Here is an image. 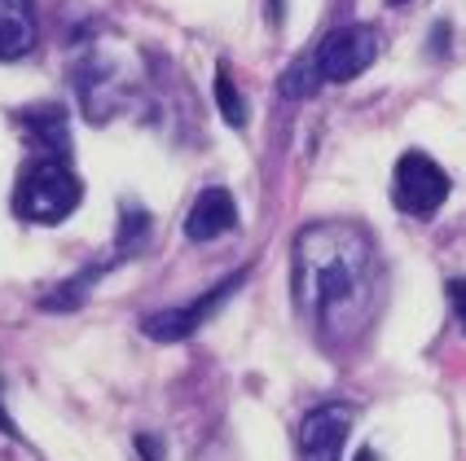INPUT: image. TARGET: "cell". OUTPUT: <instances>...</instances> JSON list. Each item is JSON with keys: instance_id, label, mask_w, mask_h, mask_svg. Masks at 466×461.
<instances>
[{"instance_id": "cell-8", "label": "cell", "mask_w": 466, "mask_h": 461, "mask_svg": "<svg viewBox=\"0 0 466 461\" xmlns=\"http://www.w3.org/2000/svg\"><path fill=\"white\" fill-rule=\"evenodd\" d=\"M31 49H35V5L0 0V62L26 57Z\"/></svg>"}, {"instance_id": "cell-12", "label": "cell", "mask_w": 466, "mask_h": 461, "mask_svg": "<svg viewBox=\"0 0 466 461\" xmlns=\"http://www.w3.org/2000/svg\"><path fill=\"white\" fill-rule=\"evenodd\" d=\"M449 304H453V312H458V321H462V330H466V277L449 282Z\"/></svg>"}, {"instance_id": "cell-7", "label": "cell", "mask_w": 466, "mask_h": 461, "mask_svg": "<svg viewBox=\"0 0 466 461\" xmlns=\"http://www.w3.org/2000/svg\"><path fill=\"white\" fill-rule=\"evenodd\" d=\"M233 225H238L233 194L220 189V185H211V189H203V194L194 198V206H189V215H185V237H189V242H211V237L229 233Z\"/></svg>"}, {"instance_id": "cell-4", "label": "cell", "mask_w": 466, "mask_h": 461, "mask_svg": "<svg viewBox=\"0 0 466 461\" xmlns=\"http://www.w3.org/2000/svg\"><path fill=\"white\" fill-rule=\"evenodd\" d=\"M374 57H379V31L374 26H339L330 31L317 53H312V62H317V75L326 79V84H348V79H357L361 71L374 66Z\"/></svg>"}, {"instance_id": "cell-13", "label": "cell", "mask_w": 466, "mask_h": 461, "mask_svg": "<svg viewBox=\"0 0 466 461\" xmlns=\"http://www.w3.org/2000/svg\"><path fill=\"white\" fill-rule=\"evenodd\" d=\"M357 461H383V457H379L374 448H361V453H357Z\"/></svg>"}, {"instance_id": "cell-6", "label": "cell", "mask_w": 466, "mask_h": 461, "mask_svg": "<svg viewBox=\"0 0 466 461\" xmlns=\"http://www.w3.org/2000/svg\"><path fill=\"white\" fill-rule=\"evenodd\" d=\"M352 405H321L299 422V461H343V444L352 431Z\"/></svg>"}, {"instance_id": "cell-11", "label": "cell", "mask_w": 466, "mask_h": 461, "mask_svg": "<svg viewBox=\"0 0 466 461\" xmlns=\"http://www.w3.org/2000/svg\"><path fill=\"white\" fill-rule=\"evenodd\" d=\"M146 229H150V215H146L141 206H128V211H124V233H119V246L132 256V251L146 242Z\"/></svg>"}, {"instance_id": "cell-3", "label": "cell", "mask_w": 466, "mask_h": 461, "mask_svg": "<svg viewBox=\"0 0 466 461\" xmlns=\"http://www.w3.org/2000/svg\"><path fill=\"white\" fill-rule=\"evenodd\" d=\"M391 198H396V206H400L405 215L431 220L444 206V198H449V176H444V167L431 154L410 150V154H400V163H396Z\"/></svg>"}, {"instance_id": "cell-14", "label": "cell", "mask_w": 466, "mask_h": 461, "mask_svg": "<svg viewBox=\"0 0 466 461\" xmlns=\"http://www.w3.org/2000/svg\"><path fill=\"white\" fill-rule=\"evenodd\" d=\"M391 5H410V0H391Z\"/></svg>"}, {"instance_id": "cell-1", "label": "cell", "mask_w": 466, "mask_h": 461, "mask_svg": "<svg viewBox=\"0 0 466 461\" xmlns=\"http://www.w3.org/2000/svg\"><path fill=\"white\" fill-rule=\"evenodd\" d=\"M379 256L361 225L352 220H317L295 237L290 259V295L299 316L326 347H348L361 338L374 312Z\"/></svg>"}, {"instance_id": "cell-10", "label": "cell", "mask_w": 466, "mask_h": 461, "mask_svg": "<svg viewBox=\"0 0 466 461\" xmlns=\"http://www.w3.org/2000/svg\"><path fill=\"white\" fill-rule=\"evenodd\" d=\"M321 84H326V79L317 75V62L304 57V62H290V66H286V75L278 88H282V97H312Z\"/></svg>"}, {"instance_id": "cell-9", "label": "cell", "mask_w": 466, "mask_h": 461, "mask_svg": "<svg viewBox=\"0 0 466 461\" xmlns=\"http://www.w3.org/2000/svg\"><path fill=\"white\" fill-rule=\"evenodd\" d=\"M216 105H220V115H225L229 128H247V105H242V93H238V84H233L229 66L216 71Z\"/></svg>"}, {"instance_id": "cell-5", "label": "cell", "mask_w": 466, "mask_h": 461, "mask_svg": "<svg viewBox=\"0 0 466 461\" xmlns=\"http://www.w3.org/2000/svg\"><path fill=\"white\" fill-rule=\"evenodd\" d=\"M247 282V268H238L233 277H225V282L216 286V290H208L198 304H185V307H167V312H155V316H146L141 321V334L146 338H155V343H181V338H189V334L198 330L203 321H208L216 307L229 299L238 286Z\"/></svg>"}, {"instance_id": "cell-2", "label": "cell", "mask_w": 466, "mask_h": 461, "mask_svg": "<svg viewBox=\"0 0 466 461\" xmlns=\"http://www.w3.org/2000/svg\"><path fill=\"white\" fill-rule=\"evenodd\" d=\"M84 198V185L79 176L62 163V158H35L26 163L23 176H18V189H14V211L31 220V225H62L71 211Z\"/></svg>"}]
</instances>
